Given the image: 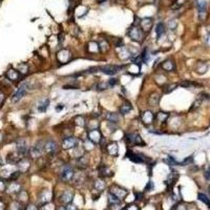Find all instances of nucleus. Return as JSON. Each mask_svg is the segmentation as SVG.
<instances>
[{
    "instance_id": "nucleus-12",
    "label": "nucleus",
    "mask_w": 210,
    "mask_h": 210,
    "mask_svg": "<svg viewBox=\"0 0 210 210\" xmlns=\"http://www.w3.org/2000/svg\"><path fill=\"white\" fill-rule=\"evenodd\" d=\"M109 192H112V194H115L117 198H119L120 200H123L125 199V197L127 195V193H128V191L126 189H124V188L122 187H119V186H112V188H110V191Z\"/></svg>"
},
{
    "instance_id": "nucleus-16",
    "label": "nucleus",
    "mask_w": 210,
    "mask_h": 210,
    "mask_svg": "<svg viewBox=\"0 0 210 210\" xmlns=\"http://www.w3.org/2000/svg\"><path fill=\"white\" fill-rule=\"evenodd\" d=\"M30 162L27 159H24V158L20 159L19 162L17 163L18 171L20 172H27L30 169Z\"/></svg>"
},
{
    "instance_id": "nucleus-17",
    "label": "nucleus",
    "mask_w": 210,
    "mask_h": 210,
    "mask_svg": "<svg viewBox=\"0 0 210 210\" xmlns=\"http://www.w3.org/2000/svg\"><path fill=\"white\" fill-rule=\"evenodd\" d=\"M5 76H6V78H8L9 80L16 82V81H18V80L20 79L22 75H21L17 69H14V68H10V69H9L8 72H6Z\"/></svg>"
},
{
    "instance_id": "nucleus-35",
    "label": "nucleus",
    "mask_w": 210,
    "mask_h": 210,
    "mask_svg": "<svg viewBox=\"0 0 210 210\" xmlns=\"http://www.w3.org/2000/svg\"><path fill=\"white\" fill-rule=\"evenodd\" d=\"M29 200V194L25 190H20L18 192V202H22L25 203L27 201Z\"/></svg>"
},
{
    "instance_id": "nucleus-40",
    "label": "nucleus",
    "mask_w": 210,
    "mask_h": 210,
    "mask_svg": "<svg viewBox=\"0 0 210 210\" xmlns=\"http://www.w3.org/2000/svg\"><path fill=\"white\" fill-rule=\"evenodd\" d=\"M94 146H95V144L91 142V141H89L88 139H87L86 141H84V148H85V150H87V151L93 150Z\"/></svg>"
},
{
    "instance_id": "nucleus-7",
    "label": "nucleus",
    "mask_w": 210,
    "mask_h": 210,
    "mask_svg": "<svg viewBox=\"0 0 210 210\" xmlns=\"http://www.w3.org/2000/svg\"><path fill=\"white\" fill-rule=\"evenodd\" d=\"M16 147H17V152L19 153L21 157H25L29 152V147H27V143L24 139H19L16 142Z\"/></svg>"
},
{
    "instance_id": "nucleus-46",
    "label": "nucleus",
    "mask_w": 210,
    "mask_h": 210,
    "mask_svg": "<svg viewBox=\"0 0 210 210\" xmlns=\"http://www.w3.org/2000/svg\"><path fill=\"white\" fill-rule=\"evenodd\" d=\"M66 210H79L78 209V207L76 206V205H74V204H67L66 205Z\"/></svg>"
},
{
    "instance_id": "nucleus-47",
    "label": "nucleus",
    "mask_w": 210,
    "mask_h": 210,
    "mask_svg": "<svg viewBox=\"0 0 210 210\" xmlns=\"http://www.w3.org/2000/svg\"><path fill=\"white\" fill-rule=\"evenodd\" d=\"M117 83H118V79H116V78H112V79L108 81V84H109V86H115Z\"/></svg>"
},
{
    "instance_id": "nucleus-58",
    "label": "nucleus",
    "mask_w": 210,
    "mask_h": 210,
    "mask_svg": "<svg viewBox=\"0 0 210 210\" xmlns=\"http://www.w3.org/2000/svg\"><path fill=\"white\" fill-rule=\"evenodd\" d=\"M63 37H64V36H63V34L62 35H59V42H62L63 41Z\"/></svg>"
},
{
    "instance_id": "nucleus-36",
    "label": "nucleus",
    "mask_w": 210,
    "mask_h": 210,
    "mask_svg": "<svg viewBox=\"0 0 210 210\" xmlns=\"http://www.w3.org/2000/svg\"><path fill=\"white\" fill-rule=\"evenodd\" d=\"M20 191V185L19 184H17L16 182H12L10 184V186H9V192L10 193H18Z\"/></svg>"
},
{
    "instance_id": "nucleus-55",
    "label": "nucleus",
    "mask_w": 210,
    "mask_h": 210,
    "mask_svg": "<svg viewBox=\"0 0 210 210\" xmlns=\"http://www.w3.org/2000/svg\"><path fill=\"white\" fill-rule=\"evenodd\" d=\"M205 178H206L207 181H210V170L205 171Z\"/></svg>"
},
{
    "instance_id": "nucleus-24",
    "label": "nucleus",
    "mask_w": 210,
    "mask_h": 210,
    "mask_svg": "<svg viewBox=\"0 0 210 210\" xmlns=\"http://www.w3.org/2000/svg\"><path fill=\"white\" fill-rule=\"evenodd\" d=\"M112 176V171L110 170L108 167L106 166H101L99 168V176L100 178H109Z\"/></svg>"
},
{
    "instance_id": "nucleus-25",
    "label": "nucleus",
    "mask_w": 210,
    "mask_h": 210,
    "mask_svg": "<svg viewBox=\"0 0 210 210\" xmlns=\"http://www.w3.org/2000/svg\"><path fill=\"white\" fill-rule=\"evenodd\" d=\"M86 49H87V52L91 53V54H97L99 51H100V48H99V44L97 43V42H94V41H91V42L87 43Z\"/></svg>"
},
{
    "instance_id": "nucleus-41",
    "label": "nucleus",
    "mask_w": 210,
    "mask_h": 210,
    "mask_svg": "<svg viewBox=\"0 0 210 210\" xmlns=\"http://www.w3.org/2000/svg\"><path fill=\"white\" fill-rule=\"evenodd\" d=\"M141 56H142L143 62H148V60H149V58H150V54H149V52H148L147 48L143 52V55H141Z\"/></svg>"
},
{
    "instance_id": "nucleus-44",
    "label": "nucleus",
    "mask_w": 210,
    "mask_h": 210,
    "mask_svg": "<svg viewBox=\"0 0 210 210\" xmlns=\"http://www.w3.org/2000/svg\"><path fill=\"white\" fill-rule=\"evenodd\" d=\"M6 189V183L4 180L0 179V191H4Z\"/></svg>"
},
{
    "instance_id": "nucleus-45",
    "label": "nucleus",
    "mask_w": 210,
    "mask_h": 210,
    "mask_svg": "<svg viewBox=\"0 0 210 210\" xmlns=\"http://www.w3.org/2000/svg\"><path fill=\"white\" fill-rule=\"evenodd\" d=\"M125 208H126V210H140V209H139V207L137 206V205H134V204L128 205V206H126Z\"/></svg>"
},
{
    "instance_id": "nucleus-26",
    "label": "nucleus",
    "mask_w": 210,
    "mask_h": 210,
    "mask_svg": "<svg viewBox=\"0 0 210 210\" xmlns=\"http://www.w3.org/2000/svg\"><path fill=\"white\" fill-rule=\"evenodd\" d=\"M88 166V160L86 159L85 155H82V157L78 158L77 160V167L80 169H85Z\"/></svg>"
},
{
    "instance_id": "nucleus-21",
    "label": "nucleus",
    "mask_w": 210,
    "mask_h": 210,
    "mask_svg": "<svg viewBox=\"0 0 210 210\" xmlns=\"http://www.w3.org/2000/svg\"><path fill=\"white\" fill-rule=\"evenodd\" d=\"M161 100V95L159 93H153L150 95L149 99H148V103L150 106H158Z\"/></svg>"
},
{
    "instance_id": "nucleus-43",
    "label": "nucleus",
    "mask_w": 210,
    "mask_h": 210,
    "mask_svg": "<svg viewBox=\"0 0 210 210\" xmlns=\"http://www.w3.org/2000/svg\"><path fill=\"white\" fill-rule=\"evenodd\" d=\"M179 85L183 86V87H192V86L197 85V84H194L193 82H190V81H184V82H181Z\"/></svg>"
},
{
    "instance_id": "nucleus-57",
    "label": "nucleus",
    "mask_w": 210,
    "mask_h": 210,
    "mask_svg": "<svg viewBox=\"0 0 210 210\" xmlns=\"http://www.w3.org/2000/svg\"><path fill=\"white\" fill-rule=\"evenodd\" d=\"M56 210H66V207H63V206H59L56 208Z\"/></svg>"
},
{
    "instance_id": "nucleus-32",
    "label": "nucleus",
    "mask_w": 210,
    "mask_h": 210,
    "mask_svg": "<svg viewBox=\"0 0 210 210\" xmlns=\"http://www.w3.org/2000/svg\"><path fill=\"white\" fill-rule=\"evenodd\" d=\"M121 202H122V200L117 198L115 194H112V192L108 193V203H109L110 205H120Z\"/></svg>"
},
{
    "instance_id": "nucleus-15",
    "label": "nucleus",
    "mask_w": 210,
    "mask_h": 210,
    "mask_svg": "<svg viewBox=\"0 0 210 210\" xmlns=\"http://www.w3.org/2000/svg\"><path fill=\"white\" fill-rule=\"evenodd\" d=\"M152 24H153V21L151 18H144V19L141 20L140 23H139L141 30H142L144 33L150 32V30H151V27H152Z\"/></svg>"
},
{
    "instance_id": "nucleus-2",
    "label": "nucleus",
    "mask_w": 210,
    "mask_h": 210,
    "mask_svg": "<svg viewBox=\"0 0 210 210\" xmlns=\"http://www.w3.org/2000/svg\"><path fill=\"white\" fill-rule=\"evenodd\" d=\"M74 176H75L74 168H73L72 166H69V165H66V166H64L61 169L60 176H59V178H60V180L63 182H69L74 179Z\"/></svg>"
},
{
    "instance_id": "nucleus-23",
    "label": "nucleus",
    "mask_w": 210,
    "mask_h": 210,
    "mask_svg": "<svg viewBox=\"0 0 210 210\" xmlns=\"http://www.w3.org/2000/svg\"><path fill=\"white\" fill-rule=\"evenodd\" d=\"M21 155L18 152H11L8 155V158H6V161H8L9 164H17L20 160Z\"/></svg>"
},
{
    "instance_id": "nucleus-52",
    "label": "nucleus",
    "mask_w": 210,
    "mask_h": 210,
    "mask_svg": "<svg viewBox=\"0 0 210 210\" xmlns=\"http://www.w3.org/2000/svg\"><path fill=\"white\" fill-rule=\"evenodd\" d=\"M176 20H171L170 22H169V27H170L171 30H173L174 27H176Z\"/></svg>"
},
{
    "instance_id": "nucleus-9",
    "label": "nucleus",
    "mask_w": 210,
    "mask_h": 210,
    "mask_svg": "<svg viewBox=\"0 0 210 210\" xmlns=\"http://www.w3.org/2000/svg\"><path fill=\"white\" fill-rule=\"evenodd\" d=\"M59 146L58 144L53 140H48L44 142V152L48 153V155H54L58 151Z\"/></svg>"
},
{
    "instance_id": "nucleus-60",
    "label": "nucleus",
    "mask_w": 210,
    "mask_h": 210,
    "mask_svg": "<svg viewBox=\"0 0 210 210\" xmlns=\"http://www.w3.org/2000/svg\"><path fill=\"white\" fill-rule=\"evenodd\" d=\"M62 108H63V105H61V106H58V107L56 108V109H57V110H60V109H62Z\"/></svg>"
},
{
    "instance_id": "nucleus-14",
    "label": "nucleus",
    "mask_w": 210,
    "mask_h": 210,
    "mask_svg": "<svg viewBox=\"0 0 210 210\" xmlns=\"http://www.w3.org/2000/svg\"><path fill=\"white\" fill-rule=\"evenodd\" d=\"M74 199V193L70 190H65L62 192V194L60 195V203L63 205H67Z\"/></svg>"
},
{
    "instance_id": "nucleus-29",
    "label": "nucleus",
    "mask_w": 210,
    "mask_h": 210,
    "mask_svg": "<svg viewBox=\"0 0 210 210\" xmlns=\"http://www.w3.org/2000/svg\"><path fill=\"white\" fill-rule=\"evenodd\" d=\"M133 109V106L129 102H125L121 106H120V114L121 115H126L128 114L130 110Z\"/></svg>"
},
{
    "instance_id": "nucleus-6",
    "label": "nucleus",
    "mask_w": 210,
    "mask_h": 210,
    "mask_svg": "<svg viewBox=\"0 0 210 210\" xmlns=\"http://www.w3.org/2000/svg\"><path fill=\"white\" fill-rule=\"evenodd\" d=\"M57 59L58 62L61 63V64H66L70 61L72 59V53H70L68 49H61V51L58 52L57 54Z\"/></svg>"
},
{
    "instance_id": "nucleus-22",
    "label": "nucleus",
    "mask_w": 210,
    "mask_h": 210,
    "mask_svg": "<svg viewBox=\"0 0 210 210\" xmlns=\"http://www.w3.org/2000/svg\"><path fill=\"white\" fill-rule=\"evenodd\" d=\"M161 67L166 72H172V70H176V65H174L173 61L170 59H167L161 64Z\"/></svg>"
},
{
    "instance_id": "nucleus-61",
    "label": "nucleus",
    "mask_w": 210,
    "mask_h": 210,
    "mask_svg": "<svg viewBox=\"0 0 210 210\" xmlns=\"http://www.w3.org/2000/svg\"><path fill=\"white\" fill-rule=\"evenodd\" d=\"M207 43H208L209 45H210V35L208 36V38H207Z\"/></svg>"
},
{
    "instance_id": "nucleus-37",
    "label": "nucleus",
    "mask_w": 210,
    "mask_h": 210,
    "mask_svg": "<svg viewBox=\"0 0 210 210\" xmlns=\"http://www.w3.org/2000/svg\"><path fill=\"white\" fill-rule=\"evenodd\" d=\"M17 70L20 73L21 75H27L29 73V66L25 63H20L17 66Z\"/></svg>"
},
{
    "instance_id": "nucleus-28",
    "label": "nucleus",
    "mask_w": 210,
    "mask_h": 210,
    "mask_svg": "<svg viewBox=\"0 0 210 210\" xmlns=\"http://www.w3.org/2000/svg\"><path fill=\"white\" fill-rule=\"evenodd\" d=\"M178 85L179 84H176V83H167L165 85H162V91L164 94H170L171 91H173L178 87Z\"/></svg>"
},
{
    "instance_id": "nucleus-49",
    "label": "nucleus",
    "mask_w": 210,
    "mask_h": 210,
    "mask_svg": "<svg viewBox=\"0 0 210 210\" xmlns=\"http://www.w3.org/2000/svg\"><path fill=\"white\" fill-rule=\"evenodd\" d=\"M206 70H207V66L204 64H202V67L201 68H198V73H200V74H204Z\"/></svg>"
},
{
    "instance_id": "nucleus-48",
    "label": "nucleus",
    "mask_w": 210,
    "mask_h": 210,
    "mask_svg": "<svg viewBox=\"0 0 210 210\" xmlns=\"http://www.w3.org/2000/svg\"><path fill=\"white\" fill-rule=\"evenodd\" d=\"M153 187H155V185H153V183H152V182H149V183L147 184V186H146L145 191H150V190H152V189H153Z\"/></svg>"
},
{
    "instance_id": "nucleus-5",
    "label": "nucleus",
    "mask_w": 210,
    "mask_h": 210,
    "mask_svg": "<svg viewBox=\"0 0 210 210\" xmlns=\"http://www.w3.org/2000/svg\"><path fill=\"white\" fill-rule=\"evenodd\" d=\"M126 141L129 144H133V145H145V143L143 142L142 138L138 133H127L126 134Z\"/></svg>"
},
{
    "instance_id": "nucleus-1",
    "label": "nucleus",
    "mask_w": 210,
    "mask_h": 210,
    "mask_svg": "<svg viewBox=\"0 0 210 210\" xmlns=\"http://www.w3.org/2000/svg\"><path fill=\"white\" fill-rule=\"evenodd\" d=\"M127 34H128V36L130 37L131 40L139 42V43H140V42H142L143 39H144L143 30H141L138 25H133V27L128 30Z\"/></svg>"
},
{
    "instance_id": "nucleus-3",
    "label": "nucleus",
    "mask_w": 210,
    "mask_h": 210,
    "mask_svg": "<svg viewBox=\"0 0 210 210\" xmlns=\"http://www.w3.org/2000/svg\"><path fill=\"white\" fill-rule=\"evenodd\" d=\"M123 67L124 66H120V65H103V66L98 67V69L105 75L114 76V75L118 74L120 70L123 69Z\"/></svg>"
},
{
    "instance_id": "nucleus-39",
    "label": "nucleus",
    "mask_w": 210,
    "mask_h": 210,
    "mask_svg": "<svg viewBox=\"0 0 210 210\" xmlns=\"http://www.w3.org/2000/svg\"><path fill=\"white\" fill-rule=\"evenodd\" d=\"M198 199L200 201H202L203 203H205L208 207H210V199L206 194H204V193H199V194H198Z\"/></svg>"
},
{
    "instance_id": "nucleus-11",
    "label": "nucleus",
    "mask_w": 210,
    "mask_h": 210,
    "mask_svg": "<svg viewBox=\"0 0 210 210\" xmlns=\"http://www.w3.org/2000/svg\"><path fill=\"white\" fill-rule=\"evenodd\" d=\"M27 83H22L19 86V88L17 89V91L15 93V95L13 96V98H12L13 102H18L19 100H21L24 97L25 94H27Z\"/></svg>"
},
{
    "instance_id": "nucleus-18",
    "label": "nucleus",
    "mask_w": 210,
    "mask_h": 210,
    "mask_svg": "<svg viewBox=\"0 0 210 210\" xmlns=\"http://www.w3.org/2000/svg\"><path fill=\"white\" fill-rule=\"evenodd\" d=\"M106 150H107L108 155H112V157H117L118 153H119V147H118V144L116 142H112L106 145Z\"/></svg>"
},
{
    "instance_id": "nucleus-50",
    "label": "nucleus",
    "mask_w": 210,
    "mask_h": 210,
    "mask_svg": "<svg viewBox=\"0 0 210 210\" xmlns=\"http://www.w3.org/2000/svg\"><path fill=\"white\" fill-rule=\"evenodd\" d=\"M25 210H39L38 209V207L37 206H35V205H27V207H25Z\"/></svg>"
},
{
    "instance_id": "nucleus-56",
    "label": "nucleus",
    "mask_w": 210,
    "mask_h": 210,
    "mask_svg": "<svg viewBox=\"0 0 210 210\" xmlns=\"http://www.w3.org/2000/svg\"><path fill=\"white\" fill-rule=\"evenodd\" d=\"M5 209V206H4V204L2 202H0V210H4Z\"/></svg>"
},
{
    "instance_id": "nucleus-10",
    "label": "nucleus",
    "mask_w": 210,
    "mask_h": 210,
    "mask_svg": "<svg viewBox=\"0 0 210 210\" xmlns=\"http://www.w3.org/2000/svg\"><path fill=\"white\" fill-rule=\"evenodd\" d=\"M87 138H88L89 141H91L94 144H99L102 140V133L98 130V129H93V130H89L87 133Z\"/></svg>"
},
{
    "instance_id": "nucleus-64",
    "label": "nucleus",
    "mask_w": 210,
    "mask_h": 210,
    "mask_svg": "<svg viewBox=\"0 0 210 210\" xmlns=\"http://www.w3.org/2000/svg\"><path fill=\"white\" fill-rule=\"evenodd\" d=\"M120 210H126V208H122V209H120Z\"/></svg>"
},
{
    "instance_id": "nucleus-27",
    "label": "nucleus",
    "mask_w": 210,
    "mask_h": 210,
    "mask_svg": "<svg viewBox=\"0 0 210 210\" xmlns=\"http://www.w3.org/2000/svg\"><path fill=\"white\" fill-rule=\"evenodd\" d=\"M48 105H49L48 99H42V100L39 101L38 105H37V108H38V110L40 112H44L46 109H48Z\"/></svg>"
},
{
    "instance_id": "nucleus-19",
    "label": "nucleus",
    "mask_w": 210,
    "mask_h": 210,
    "mask_svg": "<svg viewBox=\"0 0 210 210\" xmlns=\"http://www.w3.org/2000/svg\"><path fill=\"white\" fill-rule=\"evenodd\" d=\"M141 118H142V121L144 124H151L153 120H155V115L150 110H145V112H142Z\"/></svg>"
},
{
    "instance_id": "nucleus-31",
    "label": "nucleus",
    "mask_w": 210,
    "mask_h": 210,
    "mask_svg": "<svg viewBox=\"0 0 210 210\" xmlns=\"http://www.w3.org/2000/svg\"><path fill=\"white\" fill-rule=\"evenodd\" d=\"M155 34H157V38H161L163 35L165 34V25L163 23H158L157 27H155Z\"/></svg>"
},
{
    "instance_id": "nucleus-62",
    "label": "nucleus",
    "mask_w": 210,
    "mask_h": 210,
    "mask_svg": "<svg viewBox=\"0 0 210 210\" xmlns=\"http://www.w3.org/2000/svg\"><path fill=\"white\" fill-rule=\"evenodd\" d=\"M0 165H3V163H2V160H1V158H0Z\"/></svg>"
},
{
    "instance_id": "nucleus-59",
    "label": "nucleus",
    "mask_w": 210,
    "mask_h": 210,
    "mask_svg": "<svg viewBox=\"0 0 210 210\" xmlns=\"http://www.w3.org/2000/svg\"><path fill=\"white\" fill-rule=\"evenodd\" d=\"M3 99H4V98H3V96H2L1 94H0V104H1V103L3 102Z\"/></svg>"
},
{
    "instance_id": "nucleus-34",
    "label": "nucleus",
    "mask_w": 210,
    "mask_h": 210,
    "mask_svg": "<svg viewBox=\"0 0 210 210\" xmlns=\"http://www.w3.org/2000/svg\"><path fill=\"white\" fill-rule=\"evenodd\" d=\"M94 186H95V189H97L98 191H103L106 188L105 182L103 181V180H101V179H99V180L95 181V184H94Z\"/></svg>"
},
{
    "instance_id": "nucleus-33",
    "label": "nucleus",
    "mask_w": 210,
    "mask_h": 210,
    "mask_svg": "<svg viewBox=\"0 0 210 210\" xmlns=\"http://www.w3.org/2000/svg\"><path fill=\"white\" fill-rule=\"evenodd\" d=\"M106 119L108 120V122H112V123H117L120 120V116L116 112H108L106 115Z\"/></svg>"
},
{
    "instance_id": "nucleus-8",
    "label": "nucleus",
    "mask_w": 210,
    "mask_h": 210,
    "mask_svg": "<svg viewBox=\"0 0 210 210\" xmlns=\"http://www.w3.org/2000/svg\"><path fill=\"white\" fill-rule=\"evenodd\" d=\"M79 144V141L78 139L74 138V137H66L64 140L62 141V148L65 150L67 149H73Z\"/></svg>"
},
{
    "instance_id": "nucleus-4",
    "label": "nucleus",
    "mask_w": 210,
    "mask_h": 210,
    "mask_svg": "<svg viewBox=\"0 0 210 210\" xmlns=\"http://www.w3.org/2000/svg\"><path fill=\"white\" fill-rule=\"evenodd\" d=\"M29 153L33 159H38V158H40L44 153V142H39L35 146L30 147L29 150Z\"/></svg>"
},
{
    "instance_id": "nucleus-13",
    "label": "nucleus",
    "mask_w": 210,
    "mask_h": 210,
    "mask_svg": "<svg viewBox=\"0 0 210 210\" xmlns=\"http://www.w3.org/2000/svg\"><path fill=\"white\" fill-rule=\"evenodd\" d=\"M195 4H197L198 11H199L200 18L203 20L205 18V15H206V11H207V3H206V1H205V0H197Z\"/></svg>"
},
{
    "instance_id": "nucleus-51",
    "label": "nucleus",
    "mask_w": 210,
    "mask_h": 210,
    "mask_svg": "<svg viewBox=\"0 0 210 210\" xmlns=\"http://www.w3.org/2000/svg\"><path fill=\"white\" fill-rule=\"evenodd\" d=\"M109 87V84H108V82L107 83H101V84H99V88L100 89H106V88H108Z\"/></svg>"
},
{
    "instance_id": "nucleus-20",
    "label": "nucleus",
    "mask_w": 210,
    "mask_h": 210,
    "mask_svg": "<svg viewBox=\"0 0 210 210\" xmlns=\"http://www.w3.org/2000/svg\"><path fill=\"white\" fill-rule=\"evenodd\" d=\"M52 197H53V193L52 191L45 188V189L42 190L41 194H40V201H41L43 204H46V203H49L52 200Z\"/></svg>"
},
{
    "instance_id": "nucleus-54",
    "label": "nucleus",
    "mask_w": 210,
    "mask_h": 210,
    "mask_svg": "<svg viewBox=\"0 0 210 210\" xmlns=\"http://www.w3.org/2000/svg\"><path fill=\"white\" fill-rule=\"evenodd\" d=\"M176 210H187V207H186L185 205L181 204V205H179V206H176Z\"/></svg>"
},
{
    "instance_id": "nucleus-30",
    "label": "nucleus",
    "mask_w": 210,
    "mask_h": 210,
    "mask_svg": "<svg viewBox=\"0 0 210 210\" xmlns=\"http://www.w3.org/2000/svg\"><path fill=\"white\" fill-rule=\"evenodd\" d=\"M169 117V114L168 112H159L157 115L155 116V119L157 120L158 122H160V123H162V122H165L167 119H168Z\"/></svg>"
},
{
    "instance_id": "nucleus-38",
    "label": "nucleus",
    "mask_w": 210,
    "mask_h": 210,
    "mask_svg": "<svg viewBox=\"0 0 210 210\" xmlns=\"http://www.w3.org/2000/svg\"><path fill=\"white\" fill-rule=\"evenodd\" d=\"M75 124L79 127H84L86 124L85 119H84L82 116H78V117H76V119H75Z\"/></svg>"
},
{
    "instance_id": "nucleus-42",
    "label": "nucleus",
    "mask_w": 210,
    "mask_h": 210,
    "mask_svg": "<svg viewBox=\"0 0 210 210\" xmlns=\"http://www.w3.org/2000/svg\"><path fill=\"white\" fill-rule=\"evenodd\" d=\"M41 210H56V208L52 203H46V204H43V206L41 207Z\"/></svg>"
},
{
    "instance_id": "nucleus-53",
    "label": "nucleus",
    "mask_w": 210,
    "mask_h": 210,
    "mask_svg": "<svg viewBox=\"0 0 210 210\" xmlns=\"http://www.w3.org/2000/svg\"><path fill=\"white\" fill-rule=\"evenodd\" d=\"M134 195H136V200H142L143 193H140V192H134Z\"/></svg>"
},
{
    "instance_id": "nucleus-63",
    "label": "nucleus",
    "mask_w": 210,
    "mask_h": 210,
    "mask_svg": "<svg viewBox=\"0 0 210 210\" xmlns=\"http://www.w3.org/2000/svg\"><path fill=\"white\" fill-rule=\"evenodd\" d=\"M98 1H99V2H104L105 0H98Z\"/></svg>"
}]
</instances>
